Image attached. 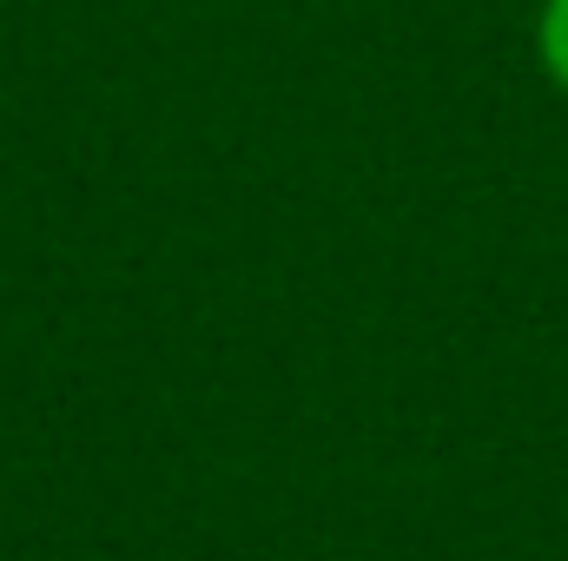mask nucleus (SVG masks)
Returning a JSON list of instances; mask_svg holds the SVG:
<instances>
[{
	"label": "nucleus",
	"mask_w": 568,
	"mask_h": 561,
	"mask_svg": "<svg viewBox=\"0 0 568 561\" xmlns=\"http://www.w3.org/2000/svg\"><path fill=\"white\" fill-rule=\"evenodd\" d=\"M542 67L556 73V86L568 93V0L542 7Z\"/></svg>",
	"instance_id": "1"
}]
</instances>
